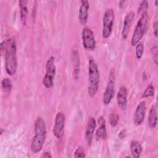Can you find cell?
Segmentation results:
<instances>
[{"instance_id":"obj_7","label":"cell","mask_w":158,"mask_h":158,"mask_svg":"<svg viewBox=\"0 0 158 158\" xmlns=\"http://www.w3.org/2000/svg\"><path fill=\"white\" fill-rule=\"evenodd\" d=\"M115 78V70L114 69H111L109 74L107 84L102 96V102L105 105L109 104L114 96Z\"/></svg>"},{"instance_id":"obj_4","label":"cell","mask_w":158,"mask_h":158,"mask_svg":"<svg viewBox=\"0 0 158 158\" xmlns=\"http://www.w3.org/2000/svg\"><path fill=\"white\" fill-rule=\"evenodd\" d=\"M148 21V14L147 12L141 15V17L137 22L133 34L131 36V44L132 46H136L143 38L147 28Z\"/></svg>"},{"instance_id":"obj_6","label":"cell","mask_w":158,"mask_h":158,"mask_svg":"<svg viewBox=\"0 0 158 158\" xmlns=\"http://www.w3.org/2000/svg\"><path fill=\"white\" fill-rule=\"evenodd\" d=\"M115 19L114 10L112 8H109L106 10L102 19V36L103 38H109L113 29V25Z\"/></svg>"},{"instance_id":"obj_19","label":"cell","mask_w":158,"mask_h":158,"mask_svg":"<svg viewBox=\"0 0 158 158\" xmlns=\"http://www.w3.org/2000/svg\"><path fill=\"white\" fill-rule=\"evenodd\" d=\"M1 88L5 96L10 94L12 88V82L9 78H4L1 81Z\"/></svg>"},{"instance_id":"obj_3","label":"cell","mask_w":158,"mask_h":158,"mask_svg":"<svg viewBox=\"0 0 158 158\" xmlns=\"http://www.w3.org/2000/svg\"><path fill=\"white\" fill-rule=\"evenodd\" d=\"M100 80V74L98 66L96 61L90 59L88 62V93L91 98L97 93Z\"/></svg>"},{"instance_id":"obj_22","label":"cell","mask_w":158,"mask_h":158,"mask_svg":"<svg viewBox=\"0 0 158 158\" xmlns=\"http://www.w3.org/2000/svg\"><path fill=\"white\" fill-rule=\"evenodd\" d=\"M109 120L110 126L112 127H115L118 124L119 120V115L116 112H112L109 115Z\"/></svg>"},{"instance_id":"obj_2","label":"cell","mask_w":158,"mask_h":158,"mask_svg":"<svg viewBox=\"0 0 158 158\" xmlns=\"http://www.w3.org/2000/svg\"><path fill=\"white\" fill-rule=\"evenodd\" d=\"M46 138V127L44 120L38 117L35 123V135L31 143V151L33 153L40 152L44 146Z\"/></svg>"},{"instance_id":"obj_13","label":"cell","mask_w":158,"mask_h":158,"mask_svg":"<svg viewBox=\"0 0 158 158\" xmlns=\"http://www.w3.org/2000/svg\"><path fill=\"white\" fill-rule=\"evenodd\" d=\"M96 127V121L94 117H90L86 124L85 138L88 145H90L92 141L94 132Z\"/></svg>"},{"instance_id":"obj_5","label":"cell","mask_w":158,"mask_h":158,"mask_svg":"<svg viewBox=\"0 0 158 158\" xmlns=\"http://www.w3.org/2000/svg\"><path fill=\"white\" fill-rule=\"evenodd\" d=\"M56 73L55 58L51 56L46 64V74L43 79V84L46 88H51L54 86V78Z\"/></svg>"},{"instance_id":"obj_23","label":"cell","mask_w":158,"mask_h":158,"mask_svg":"<svg viewBox=\"0 0 158 158\" xmlns=\"http://www.w3.org/2000/svg\"><path fill=\"white\" fill-rule=\"evenodd\" d=\"M148 9V2L147 1H143L139 4V6L138 9V14L141 15L145 12H147Z\"/></svg>"},{"instance_id":"obj_14","label":"cell","mask_w":158,"mask_h":158,"mask_svg":"<svg viewBox=\"0 0 158 158\" xmlns=\"http://www.w3.org/2000/svg\"><path fill=\"white\" fill-rule=\"evenodd\" d=\"M81 4L79 9L78 19L80 23L82 25H85L88 18V10L89 9V4L88 1L82 0L81 1Z\"/></svg>"},{"instance_id":"obj_11","label":"cell","mask_w":158,"mask_h":158,"mask_svg":"<svg viewBox=\"0 0 158 158\" xmlns=\"http://www.w3.org/2000/svg\"><path fill=\"white\" fill-rule=\"evenodd\" d=\"M128 91L125 86H121L117 94V102L118 107L122 110H125L127 106Z\"/></svg>"},{"instance_id":"obj_17","label":"cell","mask_w":158,"mask_h":158,"mask_svg":"<svg viewBox=\"0 0 158 158\" xmlns=\"http://www.w3.org/2000/svg\"><path fill=\"white\" fill-rule=\"evenodd\" d=\"M157 124V107L152 105L149 110L148 115V125L151 128H155Z\"/></svg>"},{"instance_id":"obj_24","label":"cell","mask_w":158,"mask_h":158,"mask_svg":"<svg viewBox=\"0 0 158 158\" xmlns=\"http://www.w3.org/2000/svg\"><path fill=\"white\" fill-rule=\"evenodd\" d=\"M151 54L153 59V60L156 65H157V60H158V52H157V45L154 46L151 48Z\"/></svg>"},{"instance_id":"obj_1","label":"cell","mask_w":158,"mask_h":158,"mask_svg":"<svg viewBox=\"0 0 158 158\" xmlns=\"http://www.w3.org/2000/svg\"><path fill=\"white\" fill-rule=\"evenodd\" d=\"M1 54H4L5 70L6 73L13 76L17 70V43L14 38H10L4 40L1 44Z\"/></svg>"},{"instance_id":"obj_15","label":"cell","mask_w":158,"mask_h":158,"mask_svg":"<svg viewBox=\"0 0 158 158\" xmlns=\"http://www.w3.org/2000/svg\"><path fill=\"white\" fill-rule=\"evenodd\" d=\"M99 127L96 131V138L97 140L104 139L107 136V130L106 126V120L103 117H100L98 119Z\"/></svg>"},{"instance_id":"obj_12","label":"cell","mask_w":158,"mask_h":158,"mask_svg":"<svg viewBox=\"0 0 158 158\" xmlns=\"http://www.w3.org/2000/svg\"><path fill=\"white\" fill-rule=\"evenodd\" d=\"M134 19H135V13L132 11L128 13L125 17L123 23L122 30V36L123 39L124 40L127 39L129 34V32L131 27V24Z\"/></svg>"},{"instance_id":"obj_21","label":"cell","mask_w":158,"mask_h":158,"mask_svg":"<svg viewBox=\"0 0 158 158\" xmlns=\"http://www.w3.org/2000/svg\"><path fill=\"white\" fill-rule=\"evenodd\" d=\"M144 53V44L143 42L139 41L136 45L135 56L137 59H141Z\"/></svg>"},{"instance_id":"obj_8","label":"cell","mask_w":158,"mask_h":158,"mask_svg":"<svg viewBox=\"0 0 158 158\" xmlns=\"http://www.w3.org/2000/svg\"><path fill=\"white\" fill-rule=\"evenodd\" d=\"M83 46L86 50L93 51L96 48V41L93 30L89 27H84L81 31Z\"/></svg>"},{"instance_id":"obj_25","label":"cell","mask_w":158,"mask_h":158,"mask_svg":"<svg viewBox=\"0 0 158 158\" xmlns=\"http://www.w3.org/2000/svg\"><path fill=\"white\" fill-rule=\"evenodd\" d=\"M74 157H82L84 158L86 157V155L85 154L84 150L81 146H79L77 148L74 152Z\"/></svg>"},{"instance_id":"obj_18","label":"cell","mask_w":158,"mask_h":158,"mask_svg":"<svg viewBox=\"0 0 158 158\" xmlns=\"http://www.w3.org/2000/svg\"><path fill=\"white\" fill-rule=\"evenodd\" d=\"M130 151L134 158H139L142 152V146L139 141L131 140L130 143Z\"/></svg>"},{"instance_id":"obj_16","label":"cell","mask_w":158,"mask_h":158,"mask_svg":"<svg viewBox=\"0 0 158 158\" xmlns=\"http://www.w3.org/2000/svg\"><path fill=\"white\" fill-rule=\"evenodd\" d=\"M28 2V1L26 0H21L19 1V7H20V19L23 25H26L27 23V18L28 15V6H27Z\"/></svg>"},{"instance_id":"obj_20","label":"cell","mask_w":158,"mask_h":158,"mask_svg":"<svg viewBox=\"0 0 158 158\" xmlns=\"http://www.w3.org/2000/svg\"><path fill=\"white\" fill-rule=\"evenodd\" d=\"M155 93V89L154 86L150 83L148 85L145 90L144 91L143 94H142V98H149V97H152L154 95Z\"/></svg>"},{"instance_id":"obj_27","label":"cell","mask_w":158,"mask_h":158,"mask_svg":"<svg viewBox=\"0 0 158 158\" xmlns=\"http://www.w3.org/2000/svg\"><path fill=\"white\" fill-rule=\"evenodd\" d=\"M41 157L49 158V157H52V155L51 154V153L49 152H45L43 154V155L41 156Z\"/></svg>"},{"instance_id":"obj_10","label":"cell","mask_w":158,"mask_h":158,"mask_svg":"<svg viewBox=\"0 0 158 158\" xmlns=\"http://www.w3.org/2000/svg\"><path fill=\"white\" fill-rule=\"evenodd\" d=\"M146 101H141L137 106L134 114V122L136 126L141 125L146 116Z\"/></svg>"},{"instance_id":"obj_9","label":"cell","mask_w":158,"mask_h":158,"mask_svg":"<svg viewBox=\"0 0 158 158\" xmlns=\"http://www.w3.org/2000/svg\"><path fill=\"white\" fill-rule=\"evenodd\" d=\"M65 122V116L62 112H59L56 115L54 125L52 128L54 136L57 138H61L64 133V127Z\"/></svg>"},{"instance_id":"obj_26","label":"cell","mask_w":158,"mask_h":158,"mask_svg":"<svg viewBox=\"0 0 158 158\" xmlns=\"http://www.w3.org/2000/svg\"><path fill=\"white\" fill-rule=\"evenodd\" d=\"M153 33L155 37L158 36V22L156 20L153 23Z\"/></svg>"}]
</instances>
